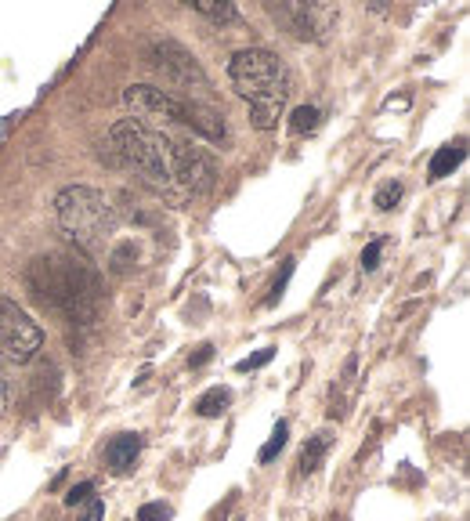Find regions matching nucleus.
<instances>
[{"label":"nucleus","mask_w":470,"mask_h":521,"mask_svg":"<svg viewBox=\"0 0 470 521\" xmlns=\"http://www.w3.org/2000/svg\"><path fill=\"white\" fill-rule=\"evenodd\" d=\"M26 286L44 308L62 312L69 323L76 326L98 323V312H102V279H98V272L80 254L55 250V254L37 257L26 268Z\"/></svg>","instance_id":"obj_1"},{"label":"nucleus","mask_w":470,"mask_h":521,"mask_svg":"<svg viewBox=\"0 0 470 521\" xmlns=\"http://www.w3.org/2000/svg\"><path fill=\"white\" fill-rule=\"evenodd\" d=\"M228 80H232L235 95L243 98L246 109H250V124L257 131L279 127L293 95V76L279 55L264 48L235 51L232 62H228Z\"/></svg>","instance_id":"obj_2"},{"label":"nucleus","mask_w":470,"mask_h":521,"mask_svg":"<svg viewBox=\"0 0 470 521\" xmlns=\"http://www.w3.org/2000/svg\"><path fill=\"white\" fill-rule=\"evenodd\" d=\"M58 225L69 239L76 243V250L87 257H109V250L116 247V218L113 203L91 185H69L58 192L55 199Z\"/></svg>","instance_id":"obj_3"},{"label":"nucleus","mask_w":470,"mask_h":521,"mask_svg":"<svg viewBox=\"0 0 470 521\" xmlns=\"http://www.w3.org/2000/svg\"><path fill=\"white\" fill-rule=\"evenodd\" d=\"M109 149H113L116 163L131 167L145 185L160 192L174 189V178H170V152H167V134L149 127L145 120L131 116V120H120V124L109 131Z\"/></svg>","instance_id":"obj_4"},{"label":"nucleus","mask_w":470,"mask_h":521,"mask_svg":"<svg viewBox=\"0 0 470 521\" xmlns=\"http://www.w3.org/2000/svg\"><path fill=\"white\" fill-rule=\"evenodd\" d=\"M152 66L167 76L170 84L181 91H192V102H207L210 98V76L203 73V66L196 62V55L170 37H156L149 44Z\"/></svg>","instance_id":"obj_5"},{"label":"nucleus","mask_w":470,"mask_h":521,"mask_svg":"<svg viewBox=\"0 0 470 521\" xmlns=\"http://www.w3.org/2000/svg\"><path fill=\"white\" fill-rule=\"evenodd\" d=\"M40 344H44V330H40L19 304L0 297V366H26L37 359Z\"/></svg>","instance_id":"obj_6"},{"label":"nucleus","mask_w":470,"mask_h":521,"mask_svg":"<svg viewBox=\"0 0 470 521\" xmlns=\"http://www.w3.org/2000/svg\"><path fill=\"white\" fill-rule=\"evenodd\" d=\"M167 152H170V178L192 196H203L217 185V160L203 145L192 138H174L167 134Z\"/></svg>","instance_id":"obj_7"},{"label":"nucleus","mask_w":470,"mask_h":521,"mask_svg":"<svg viewBox=\"0 0 470 521\" xmlns=\"http://www.w3.org/2000/svg\"><path fill=\"white\" fill-rule=\"evenodd\" d=\"M268 15L297 40H322L326 29L333 26V8H329V4L286 0V4H268Z\"/></svg>","instance_id":"obj_8"},{"label":"nucleus","mask_w":470,"mask_h":521,"mask_svg":"<svg viewBox=\"0 0 470 521\" xmlns=\"http://www.w3.org/2000/svg\"><path fill=\"white\" fill-rule=\"evenodd\" d=\"M123 102H127V109H131L138 120H145V116H160L167 124L185 127L188 98H174L170 91H160V87H149V84H134L123 91Z\"/></svg>","instance_id":"obj_9"},{"label":"nucleus","mask_w":470,"mask_h":521,"mask_svg":"<svg viewBox=\"0 0 470 521\" xmlns=\"http://www.w3.org/2000/svg\"><path fill=\"white\" fill-rule=\"evenodd\" d=\"M185 127H192V134H199V138H207V142H214V145H221L228 138L225 116L217 113V109H210L207 102H192V98H188Z\"/></svg>","instance_id":"obj_10"},{"label":"nucleus","mask_w":470,"mask_h":521,"mask_svg":"<svg viewBox=\"0 0 470 521\" xmlns=\"http://www.w3.org/2000/svg\"><path fill=\"white\" fill-rule=\"evenodd\" d=\"M141 456V435H116L109 446H105V467L113 474H127L134 471V464H138Z\"/></svg>","instance_id":"obj_11"},{"label":"nucleus","mask_w":470,"mask_h":521,"mask_svg":"<svg viewBox=\"0 0 470 521\" xmlns=\"http://www.w3.org/2000/svg\"><path fill=\"white\" fill-rule=\"evenodd\" d=\"M463 142H452V145H445V149H438L434 152V160H431V167H427V174H431V181H438V178H449L456 167L463 163Z\"/></svg>","instance_id":"obj_12"},{"label":"nucleus","mask_w":470,"mask_h":521,"mask_svg":"<svg viewBox=\"0 0 470 521\" xmlns=\"http://www.w3.org/2000/svg\"><path fill=\"white\" fill-rule=\"evenodd\" d=\"M329 446H333V435L329 431H319V435L308 438V446H304L301 453V474H315L322 467V460H326Z\"/></svg>","instance_id":"obj_13"},{"label":"nucleus","mask_w":470,"mask_h":521,"mask_svg":"<svg viewBox=\"0 0 470 521\" xmlns=\"http://www.w3.org/2000/svg\"><path fill=\"white\" fill-rule=\"evenodd\" d=\"M228 406H232V391H228V388H210L207 395L196 398V413H199V417H207V420L221 417Z\"/></svg>","instance_id":"obj_14"},{"label":"nucleus","mask_w":470,"mask_h":521,"mask_svg":"<svg viewBox=\"0 0 470 521\" xmlns=\"http://www.w3.org/2000/svg\"><path fill=\"white\" fill-rule=\"evenodd\" d=\"M192 8H196L199 15H207L210 22H235L239 19V8L228 4V0H192Z\"/></svg>","instance_id":"obj_15"},{"label":"nucleus","mask_w":470,"mask_h":521,"mask_svg":"<svg viewBox=\"0 0 470 521\" xmlns=\"http://www.w3.org/2000/svg\"><path fill=\"white\" fill-rule=\"evenodd\" d=\"M290 127L297 134H311L319 127V109H315V105H297L290 113Z\"/></svg>","instance_id":"obj_16"},{"label":"nucleus","mask_w":470,"mask_h":521,"mask_svg":"<svg viewBox=\"0 0 470 521\" xmlns=\"http://www.w3.org/2000/svg\"><path fill=\"white\" fill-rule=\"evenodd\" d=\"M286 438H290V427H286V424H275L272 438H268V446H264L261 453H257V460H261V464H272L275 456H279L282 449H286Z\"/></svg>","instance_id":"obj_17"},{"label":"nucleus","mask_w":470,"mask_h":521,"mask_svg":"<svg viewBox=\"0 0 470 521\" xmlns=\"http://www.w3.org/2000/svg\"><path fill=\"white\" fill-rule=\"evenodd\" d=\"M109 272L123 275V272H131V261H134V243H120V247L109 250Z\"/></svg>","instance_id":"obj_18"},{"label":"nucleus","mask_w":470,"mask_h":521,"mask_svg":"<svg viewBox=\"0 0 470 521\" xmlns=\"http://www.w3.org/2000/svg\"><path fill=\"white\" fill-rule=\"evenodd\" d=\"M275 359V351L272 348H261L257 355H250V359H243V362H235V370L239 373H250V370H261V366H268V362Z\"/></svg>","instance_id":"obj_19"},{"label":"nucleus","mask_w":470,"mask_h":521,"mask_svg":"<svg viewBox=\"0 0 470 521\" xmlns=\"http://www.w3.org/2000/svg\"><path fill=\"white\" fill-rule=\"evenodd\" d=\"M398 199H402V185H398V181H391V185H384V189L376 192V207H380V210H395Z\"/></svg>","instance_id":"obj_20"},{"label":"nucleus","mask_w":470,"mask_h":521,"mask_svg":"<svg viewBox=\"0 0 470 521\" xmlns=\"http://www.w3.org/2000/svg\"><path fill=\"white\" fill-rule=\"evenodd\" d=\"M170 507L167 503H141L138 507V521H167L170 518Z\"/></svg>","instance_id":"obj_21"},{"label":"nucleus","mask_w":470,"mask_h":521,"mask_svg":"<svg viewBox=\"0 0 470 521\" xmlns=\"http://www.w3.org/2000/svg\"><path fill=\"white\" fill-rule=\"evenodd\" d=\"M80 507H84V511L76 514V521H102V518H105V503L98 500V496H91V500H84V503H80Z\"/></svg>","instance_id":"obj_22"},{"label":"nucleus","mask_w":470,"mask_h":521,"mask_svg":"<svg viewBox=\"0 0 470 521\" xmlns=\"http://www.w3.org/2000/svg\"><path fill=\"white\" fill-rule=\"evenodd\" d=\"M380 250H384V239H373V243L362 250V268H366V272H373V268L380 265Z\"/></svg>","instance_id":"obj_23"},{"label":"nucleus","mask_w":470,"mask_h":521,"mask_svg":"<svg viewBox=\"0 0 470 521\" xmlns=\"http://www.w3.org/2000/svg\"><path fill=\"white\" fill-rule=\"evenodd\" d=\"M293 265H297V261H286V265H282V275L279 279H275V286H272V297H268V304H275L282 297V290H286V283H290V275H293Z\"/></svg>","instance_id":"obj_24"},{"label":"nucleus","mask_w":470,"mask_h":521,"mask_svg":"<svg viewBox=\"0 0 470 521\" xmlns=\"http://www.w3.org/2000/svg\"><path fill=\"white\" fill-rule=\"evenodd\" d=\"M91 493H94V485L91 482H80L76 489H69V496H66V507H80L84 500H91Z\"/></svg>","instance_id":"obj_25"},{"label":"nucleus","mask_w":470,"mask_h":521,"mask_svg":"<svg viewBox=\"0 0 470 521\" xmlns=\"http://www.w3.org/2000/svg\"><path fill=\"white\" fill-rule=\"evenodd\" d=\"M210 359H214V344H199L196 355H188V366H192V370H199V366H207Z\"/></svg>","instance_id":"obj_26"},{"label":"nucleus","mask_w":470,"mask_h":521,"mask_svg":"<svg viewBox=\"0 0 470 521\" xmlns=\"http://www.w3.org/2000/svg\"><path fill=\"white\" fill-rule=\"evenodd\" d=\"M8 406H11V384H8L4 366H0V413H8Z\"/></svg>","instance_id":"obj_27"}]
</instances>
